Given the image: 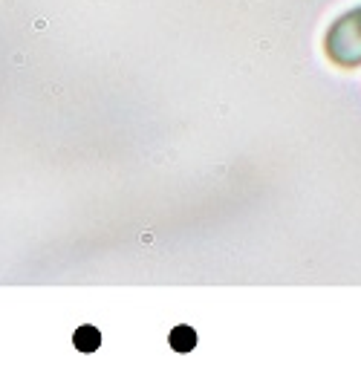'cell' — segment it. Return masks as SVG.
Returning a JSON list of instances; mask_svg holds the SVG:
<instances>
[{
	"label": "cell",
	"mask_w": 361,
	"mask_h": 384,
	"mask_svg": "<svg viewBox=\"0 0 361 384\" xmlns=\"http://www.w3.org/2000/svg\"><path fill=\"white\" fill-rule=\"evenodd\" d=\"M327 55L341 67L361 64V9L341 17L327 35Z\"/></svg>",
	"instance_id": "obj_1"
},
{
	"label": "cell",
	"mask_w": 361,
	"mask_h": 384,
	"mask_svg": "<svg viewBox=\"0 0 361 384\" xmlns=\"http://www.w3.org/2000/svg\"><path fill=\"white\" fill-rule=\"evenodd\" d=\"M72 341H75V347L81 352H93L101 344V335H99V329H93V327H81L78 332L72 335Z\"/></svg>",
	"instance_id": "obj_2"
},
{
	"label": "cell",
	"mask_w": 361,
	"mask_h": 384,
	"mask_svg": "<svg viewBox=\"0 0 361 384\" xmlns=\"http://www.w3.org/2000/svg\"><path fill=\"white\" fill-rule=\"evenodd\" d=\"M171 344H174V350L188 352V350H194V344H197V335L191 332L188 327H177V329L171 332Z\"/></svg>",
	"instance_id": "obj_3"
}]
</instances>
